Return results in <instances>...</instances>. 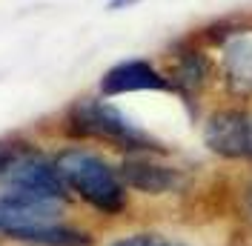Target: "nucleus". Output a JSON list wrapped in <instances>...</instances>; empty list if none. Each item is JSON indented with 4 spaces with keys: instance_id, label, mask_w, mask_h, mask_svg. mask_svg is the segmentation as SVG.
<instances>
[{
    "instance_id": "obj_4",
    "label": "nucleus",
    "mask_w": 252,
    "mask_h": 246,
    "mask_svg": "<svg viewBox=\"0 0 252 246\" xmlns=\"http://www.w3.org/2000/svg\"><path fill=\"white\" fill-rule=\"evenodd\" d=\"M201 143L212 157L229 166H252V106L220 103L201 118Z\"/></svg>"
},
{
    "instance_id": "obj_11",
    "label": "nucleus",
    "mask_w": 252,
    "mask_h": 246,
    "mask_svg": "<svg viewBox=\"0 0 252 246\" xmlns=\"http://www.w3.org/2000/svg\"><path fill=\"white\" fill-rule=\"evenodd\" d=\"M250 215H252V206H250Z\"/></svg>"
},
{
    "instance_id": "obj_9",
    "label": "nucleus",
    "mask_w": 252,
    "mask_h": 246,
    "mask_svg": "<svg viewBox=\"0 0 252 246\" xmlns=\"http://www.w3.org/2000/svg\"><path fill=\"white\" fill-rule=\"evenodd\" d=\"M109 246H189V244L178 241L172 235H163V232L143 229V232H129L124 238H115Z\"/></svg>"
},
{
    "instance_id": "obj_5",
    "label": "nucleus",
    "mask_w": 252,
    "mask_h": 246,
    "mask_svg": "<svg viewBox=\"0 0 252 246\" xmlns=\"http://www.w3.org/2000/svg\"><path fill=\"white\" fill-rule=\"evenodd\" d=\"M212 55L223 97L229 103L252 106V17H247Z\"/></svg>"
},
{
    "instance_id": "obj_2",
    "label": "nucleus",
    "mask_w": 252,
    "mask_h": 246,
    "mask_svg": "<svg viewBox=\"0 0 252 246\" xmlns=\"http://www.w3.org/2000/svg\"><path fill=\"white\" fill-rule=\"evenodd\" d=\"M63 184L97 215L118 217L129 209V189L106 157L89 149H63L55 157Z\"/></svg>"
},
{
    "instance_id": "obj_3",
    "label": "nucleus",
    "mask_w": 252,
    "mask_h": 246,
    "mask_svg": "<svg viewBox=\"0 0 252 246\" xmlns=\"http://www.w3.org/2000/svg\"><path fill=\"white\" fill-rule=\"evenodd\" d=\"M166 61H169V66L163 69V75L169 77L175 97H181V103L189 109L192 121H198L204 94L212 89V83H218L215 55L187 31L181 40H175L166 49Z\"/></svg>"
},
{
    "instance_id": "obj_10",
    "label": "nucleus",
    "mask_w": 252,
    "mask_h": 246,
    "mask_svg": "<svg viewBox=\"0 0 252 246\" xmlns=\"http://www.w3.org/2000/svg\"><path fill=\"white\" fill-rule=\"evenodd\" d=\"M141 0H109L106 3V9L109 12H124V9H132V6H138Z\"/></svg>"
},
{
    "instance_id": "obj_8",
    "label": "nucleus",
    "mask_w": 252,
    "mask_h": 246,
    "mask_svg": "<svg viewBox=\"0 0 252 246\" xmlns=\"http://www.w3.org/2000/svg\"><path fill=\"white\" fill-rule=\"evenodd\" d=\"M97 89H100V97H118V94H135V92L175 94L163 69H158L155 63L143 61V58H132V61H121L109 66L100 75Z\"/></svg>"
},
{
    "instance_id": "obj_7",
    "label": "nucleus",
    "mask_w": 252,
    "mask_h": 246,
    "mask_svg": "<svg viewBox=\"0 0 252 246\" xmlns=\"http://www.w3.org/2000/svg\"><path fill=\"white\" fill-rule=\"evenodd\" d=\"M0 181H3L6 189L23 192V195H32V198L58 200V203L69 198V189L63 184L55 160L43 157L40 152H32V149H23L17 154V160L6 169V175Z\"/></svg>"
},
{
    "instance_id": "obj_1",
    "label": "nucleus",
    "mask_w": 252,
    "mask_h": 246,
    "mask_svg": "<svg viewBox=\"0 0 252 246\" xmlns=\"http://www.w3.org/2000/svg\"><path fill=\"white\" fill-rule=\"evenodd\" d=\"M63 132L75 140L109 143L124 154H169V146L106 97H78L66 109Z\"/></svg>"
},
{
    "instance_id": "obj_6",
    "label": "nucleus",
    "mask_w": 252,
    "mask_h": 246,
    "mask_svg": "<svg viewBox=\"0 0 252 246\" xmlns=\"http://www.w3.org/2000/svg\"><path fill=\"white\" fill-rule=\"evenodd\" d=\"M163 154H124L121 160V181L129 192L163 198V195H184L189 189L187 169L160 160Z\"/></svg>"
}]
</instances>
